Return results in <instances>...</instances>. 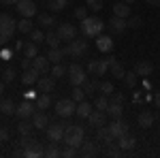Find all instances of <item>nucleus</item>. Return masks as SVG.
<instances>
[{"mask_svg":"<svg viewBox=\"0 0 160 158\" xmlns=\"http://www.w3.org/2000/svg\"><path fill=\"white\" fill-rule=\"evenodd\" d=\"M75 113H77L79 118H86V120H88V115L92 113V105H90V103H86V100H81V103H77Z\"/></svg>","mask_w":160,"mask_h":158,"instance_id":"29","label":"nucleus"},{"mask_svg":"<svg viewBox=\"0 0 160 158\" xmlns=\"http://www.w3.org/2000/svg\"><path fill=\"white\" fill-rule=\"evenodd\" d=\"M30 38H32V41L38 45V43H43V41H45V34H43L41 30H37V28H34V30L30 32Z\"/></svg>","mask_w":160,"mask_h":158,"instance_id":"48","label":"nucleus"},{"mask_svg":"<svg viewBox=\"0 0 160 158\" xmlns=\"http://www.w3.org/2000/svg\"><path fill=\"white\" fill-rule=\"evenodd\" d=\"M100 92L105 94V96H111L115 90H113V84L111 81H100Z\"/></svg>","mask_w":160,"mask_h":158,"instance_id":"46","label":"nucleus"},{"mask_svg":"<svg viewBox=\"0 0 160 158\" xmlns=\"http://www.w3.org/2000/svg\"><path fill=\"white\" fill-rule=\"evenodd\" d=\"M66 4H68V0H47V7H49V11H53V13L64 11Z\"/></svg>","mask_w":160,"mask_h":158,"instance_id":"32","label":"nucleus"},{"mask_svg":"<svg viewBox=\"0 0 160 158\" xmlns=\"http://www.w3.org/2000/svg\"><path fill=\"white\" fill-rule=\"evenodd\" d=\"M45 156H49V158H60V156H62V150L58 147V143H53V141H51V145L45 150Z\"/></svg>","mask_w":160,"mask_h":158,"instance_id":"39","label":"nucleus"},{"mask_svg":"<svg viewBox=\"0 0 160 158\" xmlns=\"http://www.w3.org/2000/svg\"><path fill=\"white\" fill-rule=\"evenodd\" d=\"M32 124H34V128H47V124H49L47 113L41 111V109H37L34 113H32Z\"/></svg>","mask_w":160,"mask_h":158,"instance_id":"19","label":"nucleus"},{"mask_svg":"<svg viewBox=\"0 0 160 158\" xmlns=\"http://www.w3.org/2000/svg\"><path fill=\"white\" fill-rule=\"evenodd\" d=\"M96 141H100V143H107V145L115 141V137L111 135V130H109V126H107V124L96 128Z\"/></svg>","mask_w":160,"mask_h":158,"instance_id":"17","label":"nucleus"},{"mask_svg":"<svg viewBox=\"0 0 160 158\" xmlns=\"http://www.w3.org/2000/svg\"><path fill=\"white\" fill-rule=\"evenodd\" d=\"M62 156L64 158H73V156H77V147H73V145H68L64 152H62Z\"/></svg>","mask_w":160,"mask_h":158,"instance_id":"52","label":"nucleus"},{"mask_svg":"<svg viewBox=\"0 0 160 158\" xmlns=\"http://www.w3.org/2000/svg\"><path fill=\"white\" fill-rule=\"evenodd\" d=\"M34 56H38V47H37V43L34 41H30L28 45H24V58H34Z\"/></svg>","mask_w":160,"mask_h":158,"instance_id":"34","label":"nucleus"},{"mask_svg":"<svg viewBox=\"0 0 160 158\" xmlns=\"http://www.w3.org/2000/svg\"><path fill=\"white\" fill-rule=\"evenodd\" d=\"M118 145L122 147V152H130V150H135V145H137V139L132 137V135H122L120 139H118Z\"/></svg>","mask_w":160,"mask_h":158,"instance_id":"20","label":"nucleus"},{"mask_svg":"<svg viewBox=\"0 0 160 158\" xmlns=\"http://www.w3.org/2000/svg\"><path fill=\"white\" fill-rule=\"evenodd\" d=\"M15 30H17V22L13 19L9 13H0V32H2V34H7V37L11 38Z\"/></svg>","mask_w":160,"mask_h":158,"instance_id":"5","label":"nucleus"},{"mask_svg":"<svg viewBox=\"0 0 160 158\" xmlns=\"http://www.w3.org/2000/svg\"><path fill=\"white\" fill-rule=\"evenodd\" d=\"M88 9L100 11V9H102V0H88Z\"/></svg>","mask_w":160,"mask_h":158,"instance_id":"51","label":"nucleus"},{"mask_svg":"<svg viewBox=\"0 0 160 158\" xmlns=\"http://www.w3.org/2000/svg\"><path fill=\"white\" fill-rule=\"evenodd\" d=\"M13 79H15V71H13V69H7V71H2V81H4V84H11Z\"/></svg>","mask_w":160,"mask_h":158,"instance_id":"49","label":"nucleus"},{"mask_svg":"<svg viewBox=\"0 0 160 158\" xmlns=\"http://www.w3.org/2000/svg\"><path fill=\"white\" fill-rule=\"evenodd\" d=\"M113 13L118 15V17H124V19H128V15H130V4H126V2H115L113 4Z\"/></svg>","mask_w":160,"mask_h":158,"instance_id":"25","label":"nucleus"},{"mask_svg":"<svg viewBox=\"0 0 160 158\" xmlns=\"http://www.w3.org/2000/svg\"><path fill=\"white\" fill-rule=\"evenodd\" d=\"M113 103H124V94H113Z\"/></svg>","mask_w":160,"mask_h":158,"instance_id":"55","label":"nucleus"},{"mask_svg":"<svg viewBox=\"0 0 160 158\" xmlns=\"http://www.w3.org/2000/svg\"><path fill=\"white\" fill-rule=\"evenodd\" d=\"M88 122H90V126H94V128H98V126H105L107 124V111H92L90 115H88Z\"/></svg>","mask_w":160,"mask_h":158,"instance_id":"14","label":"nucleus"},{"mask_svg":"<svg viewBox=\"0 0 160 158\" xmlns=\"http://www.w3.org/2000/svg\"><path fill=\"white\" fill-rule=\"evenodd\" d=\"M79 154H81V156H86V158L96 156V154H98L96 143H92V141H83V143H81V152H79Z\"/></svg>","mask_w":160,"mask_h":158,"instance_id":"27","label":"nucleus"},{"mask_svg":"<svg viewBox=\"0 0 160 158\" xmlns=\"http://www.w3.org/2000/svg\"><path fill=\"white\" fill-rule=\"evenodd\" d=\"M64 143L66 145H73V147H81L83 143V126H71L64 130Z\"/></svg>","mask_w":160,"mask_h":158,"instance_id":"3","label":"nucleus"},{"mask_svg":"<svg viewBox=\"0 0 160 158\" xmlns=\"http://www.w3.org/2000/svg\"><path fill=\"white\" fill-rule=\"evenodd\" d=\"M38 24H41V28H51V26L56 24V19H53V15L41 13V15H38Z\"/></svg>","mask_w":160,"mask_h":158,"instance_id":"38","label":"nucleus"},{"mask_svg":"<svg viewBox=\"0 0 160 158\" xmlns=\"http://www.w3.org/2000/svg\"><path fill=\"white\" fill-rule=\"evenodd\" d=\"M17 2H19V0H7L4 4H7V7H13V4H17Z\"/></svg>","mask_w":160,"mask_h":158,"instance_id":"60","label":"nucleus"},{"mask_svg":"<svg viewBox=\"0 0 160 158\" xmlns=\"http://www.w3.org/2000/svg\"><path fill=\"white\" fill-rule=\"evenodd\" d=\"M58 37L62 38V41H73L75 37H77V30H75V26L73 24H60L58 26Z\"/></svg>","mask_w":160,"mask_h":158,"instance_id":"13","label":"nucleus"},{"mask_svg":"<svg viewBox=\"0 0 160 158\" xmlns=\"http://www.w3.org/2000/svg\"><path fill=\"white\" fill-rule=\"evenodd\" d=\"M15 9H17V13H19L22 17H32V15H37V4H34V0H19V2L15 4Z\"/></svg>","mask_w":160,"mask_h":158,"instance_id":"8","label":"nucleus"},{"mask_svg":"<svg viewBox=\"0 0 160 158\" xmlns=\"http://www.w3.org/2000/svg\"><path fill=\"white\" fill-rule=\"evenodd\" d=\"M49 64H51V62H49L47 56H34V58H32V66H34L41 75H45V73H49V71H51Z\"/></svg>","mask_w":160,"mask_h":158,"instance_id":"15","label":"nucleus"},{"mask_svg":"<svg viewBox=\"0 0 160 158\" xmlns=\"http://www.w3.org/2000/svg\"><path fill=\"white\" fill-rule=\"evenodd\" d=\"M19 145L24 147V156L28 158H37V156H45V150L41 147L38 139H34L32 135H24L19 139Z\"/></svg>","mask_w":160,"mask_h":158,"instance_id":"2","label":"nucleus"},{"mask_svg":"<svg viewBox=\"0 0 160 158\" xmlns=\"http://www.w3.org/2000/svg\"><path fill=\"white\" fill-rule=\"evenodd\" d=\"M120 154H122V147H120V145H115V143H109V147H107V156L118 158Z\"/></svg>","mask_w":160,"mask_h":158,"instance_id":"47","label":"nucleus"},{"mask_svg":"<svg viewBox=\"0 0 160 158\" xmlns=\"http://www.w3.org/2000/svg\"><path fill=\"white\" fill-rule=\"evenodd\" d=\"M77 109V103H75L73 98H62L56 103V115L58 118H71Z\"/></svg>","mask_w":160,"mask_h":158,"instance_id":"4","label":"nucleus"},{"mask_svg":"<svg viewBox=\"0 0 160 158\" xmlns=\"http://www.w3.org/2000/svg\"><path fill=\"white\" fill-rule=\"evenodd\" d=\"M107 60H109L111 75H113L115 79H124V75H126V69L122 66V62H118L115 58H107Z\"/></svg>","mask_w":160,"mask_h":158,"instance_id":"21","label":"nucleus"},{"mask_svg":"<svg viewBox=\"0 0 160 158\" xmlns=\"http://www.w3.org/2000/svg\"><path fill=\"white\" fill-rule=\"evenodd\" d=\"M38 77H41V73H38L34 66H30V69H26L24 75H22V81H24L26 85H34L38 81Z\"/></svg>","mask_w":160,"mask_h":158,"instance_id":"22","label":"nucleus"},{"mask_svg":"<svg viewBox=\"0 0 160 158\" xmlns=\"http://www.w3.org/2000/svg\"><path fill=\"white\" fill-rule=\"evenodd\" d=\"M68 49H71V56L73 58H81L88 54V41L86 38H77L75 37L71 43H68Z\"/></svg>","mask_w":160,"mask_h":158,"instance_id":"7","label":"nucleus"},{"mask_svg":"<svg viewBox=\"0 0 160 158\" xmlns=\"http://www.w3.org/2000/svg\"><path fill=\"white\" fill-rule=\"evenodd\" d=\"M75 17L79 19V22H83L88 17V7H79V9H75Z\"/></svg>","mask_w":160,"mask_h":158,"instance_id":"50","label":"nucleus"},{"mask_svg":"<svg viewBox=\"0 0 160 158\" xmlns=\"http://www.w3.org/2000/svg\"><path fill=\"white\" fill-rule=\"evenodd\" d=\"M68 79H71V85H83V81L88 79V75L79 64L73 62V64L68 66Z\"/></svg>","mask_w":160,"mask_h":158,"instance_id":"6","label":"nucleus"},{"mask_svg":"<svg viewBox=\"0 0 160 158\" xmlns=\"http://www.w3.org/2000/svg\"><path fill=\"white\" fill-rule=\"evenodd\" d=\"M60 41H62V38L58 37V32H47V34H45V43L49 45V49L58 47V45H60Z\"/></svg>","mask_w":160,"mask_h":158,"instance_id":"35","label":"nucleus"},{"mask_svg":"<svg viewBox=\"0 0 160 158\" xmlns=\"http://www.w3.org/2000/svg\"><path fill=\"white\" fill-rule=\"evenodd\" d=\"M154 113H149V111H143V113H139V118H137V122H139V126L141 128H152L154 126Z\"/></svg>","mask_w":160,"mask_h":158,"instance_id":"24","label":"nucleus"},{"mask_svg":"<svg viewBox=\"0 0 160 158\" xmlns=\"http://www.w3.org/2000/svg\"><path fill=\"white\" fill-rule=\"evenodd\" d=\"M34 105H32V100L30 98H26V100H22L19 103V107H15V115H19L22 120L24 118H32V113H34Z\"/></svg>","mask_w":160,"mask_h":158,"instance_id":"11","label":"nucleus"},{"mask_svg":"<svg viewBox=\"0 0 160 158\" xmlns=\"http://www.w3.org/2000/svg\"><path fill=\"white\" fill-rule=\"evenodd\" d=\"M96 47H98L100 51H111V49H113V41H111V37L98 34V37H96Z\"/></svg>","mask_w":160,"mask_h":158,"instance_id":"26","label":"nucleus"},{"mask_svg":"<svg viewBox=\"0 0 160 158\" xmlns=\"http://www.w3.org/2000/svg\"><path fill=\"white\" fill-rule=\"evenodd\" d=\"M109 103H111V100H109L107 96H105V94H102V96H98V98H96L94 107H96V109H100V111H107V109H109Z\"/></svg>","mask_w":160,"mask_h":158,"instance_id":"42","label":"nucleus"},{"mask_svg":"<svg viewBox=\"0 0 160 158\" xmlns=\"http://www.w3.org/2000/svg\"><path fill=\"white\" fill-rule=\"evenodd\" d=\"M7 41H9V37H7V34H2V32H0V45H4V43H7Z\"/></svg>","mask_w":160,"mask_h":158,"instance_id":"58","label":"nucleus"},{"mask_svg":"<svg viewBox=\"0 0 160 158\" xmlns=\"http://www.w3.org/2000/svg\"><path fill=\"white\" fill-rule=\"evenodd\" d=\"M32 128H34V124L26 122V118L19 122V126H17V130H19V135H22V137H24V135H30V133H32Z\"/></svg>","mask_w":160,"mask_h":158,"instance_id":"41","label":"nucleus"},{"mask_svg":"<svg viewBox=\"0 0 160 158\" xmlns=\"http://www.w3.org/2000/svg\"><path fill=\"white\" fill-rule=\"evenodd\" d=\"M73 100H75V103L86 100V90H83L81 85H73Z\"/></svg>","mask_w":160,"mask_h":158,"instance_id":"40","label":"nucleus"},{"mask_svg":"<svg viewBox=\"0 0 160 158\" xmlns=\"http://www.w3.org/2000/svg\"><path fill=\"white\" fill-rule=\"evenodd\" d=\"M126 26H128V28H132V30H137V28H141V26H143V19H141V17H128V19H126Z\"/></svg>","mask_w":160,"mask_h":158,"instance_id":"44","label":"nucleus"},{"mask_svg":"<svg viewBox=\"0 0 160 158\" xmlns=\"http://www.w3.org/2000/svg\"><path fill=\"white\" fill-rule=\"evenodd\" d=\"M0 111H2L4 115H13V113H15V105H13V100L2 98V100H0Z\"/></svg>","mask_w":160,"mask_h":158,"instance_id":"33","label":"nucleus"},{"mask_svg":"<svg viewBox=\"0 0 160 158\" xmlns=\"http://www.w3.org/2000/svg\"><path fill=\"white\" fill-rule=\"evenodd\" d=\"M109 71V60H90L88 62V73L90 75H105Z\"/></svg>","mask_w":160,"mask_h":158,"instance_id":"9","label":"nucleus"},{"mask_svg":"<svg viewBox=\"0 0 160 158\" xmlns=\"http://www.w3.org/2000/svg\"><path fill=\"white\" fill-rule=\"evenodd\" d=\"M105 30V22L100 17H86L81 22V34L86 38H96L98 34H102Z\"/></svg>","mask_w":160,"mask_h":158,"instance_id":"1","label":"nucleus"},{"mask_svg":"<svg viewBox=\"0 0 160 158\" xmlns=\"http://www.w3.org/2000/svg\"><path fill=\"white\" fill-rule=\"evenodd\" d=\"M2 92H4V81H0V96H2Z\"/></svg>","mask_w":160,"mask_h":158,"instance_id":"61","label":"nucleus"},{"mask_svg":"<svg viewBox=\"0 0 160 158\" xmlns=\"http://www.w3.org/2000/svg\"><path fill=\"white\" fill-rule=\"evenodd\" d=\"M126 28H128V26H126V19H124V17H118V15H113V17L109 19V30L113 32V34H122Z\"/></svg>","mask_w":160,"mask_h":158,"instance_id":"16","label":"nucleus"},{"mask_svg":"<svg viewBox=\"0 0 160 158\" xmlns=\"http://www.w3.org/2000/svg\"><path fill=\"white\" fill-rule=\"evenodd\" d=\"M62 56H64V51H62L60 47H53L47 51V58H49V62H53V64H58V62L62 60Z\"/></svg>","mask_w":160,"mask_h":158,"instance_id":"37","label":"nucleus"},{"mask_svg":"<svg viewBox=\"0 0 160 158\" xmlns=\"http://www.w3.org/2000/svg\"><path fill=\"white\" fill-rule=\"evenodd\" d=\"M47 107H51V94L49 92H43L37 100V109L43 111V109H47Z\"/></svg>","mask_w":160,"mask_h":158,"instance_id":"31","label":"nucleus"},{"mask_svg":"<svg viewBox=\"0 0 160 158\" xmlns=\"http://www.w3.org/2000/svg\"><path fill=\"white\" fill-rule=\"evenodd\" d=\"M149 7H160V0H145Z\"/></svg>","mask_w":160,"mask_h":158,"instance_id":"57","label":"nucleus"},{"mask_svg":"<svg viewBox=\"0 0 160 158\" xmlns=\"http://www.w3.org/2000/svg\"><path fill=\"white\" fill-rule=\"evenodd\" d=\"M81 88L86 90V94H92L94 90H100V81H96V79H86Z\"/></svg>","mask_w":160,"mask_h":158,"instance_id":"36","label":"nucleus"},{"mask_svg":"<svg viewBox=\"0 0 160 158\" xmlns=\"http://www.w3.org/2000/svg\"><path fill=\"white\" fill-rule=\"evenodd\" d=\"M107 113H109L111 118H122V115H124V105H122V103H113V100H111Z\"/></svg>","mask_w":160,"mask_h":158,"instance_id":"30","label":"nucleus"},{"mask_svg":"<svg viewBox=\"0 0 160 158\" xmlns=\"http://www.w3.org/2000/svg\"><path fill=\"white\" fill-rule=\"evenodd\" d=\"M17 30H19L22 34H30V32L34 30V24L30 22V17H22V22H17Z\"/></svg>","mask_w":160,"mask_h":158,"instance_id":"28","label":"nucleus"},{"mask_svg":"<svg viewBox=\"0 0 160 158\" xmlns=\"http://www.w3.org/2000/svg\"><path fill=\"white\" fill-rule=\"evenodd\" d=\"M0 2H2V4H4V2H7V0H0Z\"/></svg>","mask_w":160,"mask_h":158,"instance_id":"63","label":"nucleus"},{"mask_svg":"<svg viewBox=\"0 0 160 158\" xmlns=\"http://www.w3.org/2000/svg\"><path fill=\"white\" fill-rule=\"evenodd\" d=\"M47 139H49V141H53V143H60V141H64V126H62V124L47 126Z\"/></svg>","mask_w":160,"mask_h":158,"instance_id":"12","label":"nucleus"},{"mask_svg":"<svg viewBox=\"0 0 160 158\" xmlns=\"http://www.w3.org/2000/svg\"><path fill=\"white\" fill-rule=\"evenodd\" d=\"M0 75H2V73H0Z\"/></svg>","mask_w":160,"mask_h":158,"instance_id":"64","label":"nucleus"},{"mask_svg":"<svg viewBox=\"0 0 160 158\" xmlns=\"http://www.w3.org/2000/svg\"><path fill=\"white\" fill-rule=\"evenodd\" d=\"M66 73V69H64V66H62L60 62H58V64H53V66H51V77H56V79H60L62 75Z\"/></svg>","mask_w":160,"mask_h":158,"instance_id":"45","label":"nucleus"},{"mask_svg":"<svg viewBox=\"0 0 160 158\" xmlns=\"http://www.w3.org/2000/svg\"><path fill=\"white\" fill-rule=\"evenodd\" d=\"M154 103H156V107L160 109V92H156V94H154Z\"/></svg>","mask_w":160,"mask_h":158,"instance_id":"56","label":"nucleus"},{"mask_svg":"<svg viewBox=\"0 0 160 158\" xmlns=\"http://www.w3.org/2000/svg\"><path fill=\"white\" fill-rule=\"evenodd\" d=\"M152 71H154V64H152V62H148V60L137 62V66H135V73L141 75V77H148V75H152Z\"/></svg>","mask_w":160,"mask_h":158,"instance_id":"23","label":"nucleus"},{"mask_svg":"<svg viewBox=\"0 0 160 158\" xmlns=\"http://www.w3.org/2000/svg\"><path fill=\"white\" fill-rule=\"evenodd\" d=\"M109 130H111V135H113L115 139H120L122 135L128 133V124H126L122 118H113V120L109 122Z\"/></svg>","mask_w":160,"mask_h":158,"instance_id":"10","label":"nucleus"},{"mask_svg":"<svg viewBox=\"0 0 160 158\" xmlns=\"http://www.w3.org/2000/svg\"><path fill=\"white\" fill-rule=\"evenodd\" d=\"M2 58H4V60H9V58H11V51H9V49H7V51H2Z\"/></svg>","mask_w":160,"mask_h":158,"instance_id":"59","label":"nucleus"},{"mask_svg":"<svg viewBox=\"0 0 160 158\" xmlns=\"http://www.w3.org/2000/svg\"><path fill=\"white\" fill-rule=\"evenodd\" d=\"M30 66H32V60H30V58H22V69H30Z\"/></svg>","mask_w":160,"mask_h":158,"instance_id":"54","label":"nucleus"},{"mask_svg":"<svg viewBox=\"0 0 160 158\" xmlns=\"http://www.w3.org/2000/svg\"><path fill=\"white\" fill-rule=\"evenodd\" d=\"M4 141H9V130L0 126V143H4Z\"/></svg>","mask_w":160,"mask_h":158,"instance_id":"53","label":"nucleus"},{"mask_svg":"<svg viewBox=\"0 0 160 158\" xmlns=\"http://www.w3.org/2000/svg\"><path fill=\"white\" fill-rule=\"evenodd\" d=\"M38 92H53V88H56V77H38Z\"/></svg>","mask_w":160,"mask_h":158,"instance_id":"18","label":"nucleus"},{"mask_svg":"<svg viewBox=\"0 0 160 158\" xmlns=\"http://www.w3.org/2000/svg\"><path fill=\"white\" fill-rule=\"evenodd\" d=\"M124 2H126V4H132V2H135V0H124Z\"/></svg>","mask_w":160,"mask_h":158,"instance_id":"62","label":"nucleus"},{"mask_svg":"<svg viewBox=\"0 0 160 158\" xmlns=\"http://www.w3.org/2000/svg\"><path fill=\"white\" fill-rule=\"evenodd\" d=\"M137 77H139V75H137L135 71H126V75H124L126 85H128V88H135V85H137Z\"/></svg>","mask_w":160,"mask_h":158,"instance_id":"43","label":"nucleus"}]
</instances>
